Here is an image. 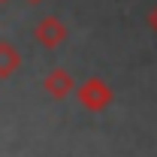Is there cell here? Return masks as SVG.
<instances>
[{
  "label": "cell",
  "mask_w": 157,
  "mask_h": 157,
  "mask_svg": "<svg viewBox=\"0 0 157 157\" xmlns=\"http://www.w3.org/2000/svg\"><path fill=\"white\" fill-rule=\"evenodd\" d=\"M15 67H18V55H15V48L6 45V42H0V73L6 76V73H12Z\"/></svg>",
  "instance_id": "2"
},
{
  "label": "cell",
  "mask_w": 157,
  "mask_h": 157,
  "mask_svg": "<svg viewBox=\"0 0 157 157\" xmlns=\"http://www.w3.org/2000/svg\"><path fill=\"white\" fill-rule=\"evenodd\" d=\"M148 21H151V27H154V30H157V9H154V12H151V18H148Z\"/></svg>",
  "instance_id": "3"
},
{
  "label": "cell",
  "mask_w": 157,
  "mask_h": 157,
  "mask_svg": "<svg viewBox=\"0 0 157 157\" xmlns=\"http://www.w3.org/2000/svg\"><path fill=\"white\" fill-rule=\"evenodd\" d=\"M36 36L45 42V45H55V42H60V39L67 36V30H63V24L55 18H45L42 24H39V30H36Z\"/></svg>",
  "instance_id": "1"
}]
</instances>
